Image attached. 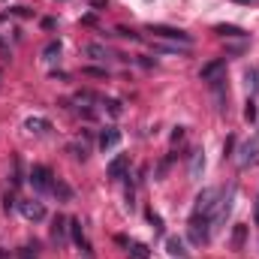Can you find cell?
<instances>
[{
  "mask_svg": "<svg viewBox=\"0 0 259 259\" xmlns=\"http://www.w3.org/2000/svg\"><path fill=\"white\" fill-rule=\"evenodd\" d=\"M148 33H154V36H160V39H172L175 46L181 42V46H193V36L187 33V30H181V27H169V24H148Z\"/></svg>",
  "mask_w": 259,
  "mask_h": 259,
  "instance_id": "1",
  "label": "cell"
},
{
  "mask_svg": "<svg viewBox=\"0 0 259 259\" xmlns=\"http://www.w3.org/2000/svg\"><path fill=\"white\" fill-rule=\"evenodd\" d=\"M217 199H220V190H217V187H205L202 193L196 196L193 214H199V217H208V220H211V214H214V208H217Z\"/></svg>",
  "mask_w": 259,
  "mask_h": 259,
  "instance_id": "2",
  "label": "cell"
},
{
  "mask_svg": "<svg viewBox=\"0 0 259 259\" xmlns=\"http://www.w3.org/2000/svg\"><path fill=\"white\" fill-rule=\"evenodd\" d=\"M27 178H30V184H33L36 193H52L55 190V172L49 166H33Z\"/></svg>",
  "mask_w": 259,
  "mask_h": 259,
  "instance_id": "3",
  "label": "cell"
},
{
  "mask_svg": "<svg viewBox=\"0 0 259 259\" xmlns=\"http://www.w3.org/2000/svg\"><path fill=\"white\" fill-rule=\"evenodd\" d=\"M232 199H235V187H229V193L217 202V208H214V214H211V229H214V232L223 229V223H226V217H229V211H232Z\"/></svg>",
  "mask_w": 259,
  "mask_h": 259,
  "instance_id": "4",
  "label": "cell"
},
{
  "mask_svg": "<svg viewBox=\"0 0 259 259\" xmlns=\"http://www.w3.org/2000/svg\"><path fill=\"white\" fill-rule=\"evenodd\" d=\"M208 226H211L208 217H199V214L190 217V229H187V232H190V241H193V244H205V241L211 238V229H208Z\"/></svg>",
  "mask_w": 259,
  "mask_h": 259,
  "instance_id": "5",
  "label": "cell"
},
{
  "mask_svg": "<svg viewBox=\"0 0 259 259\" xmlns=\"http://www.w3.org/2000/svg\"><path fill=\"white\" fill-rule=\"evenodd\" d=\"M223 72H226V58H214V61H208V64L199 69V78L211 84V81H217Z\"/></svg>",
  "mask_w": 259,
  "mask_h": 259,
  "instance_id": "6",
  "label": "cell"
},
{
  "mask_svg": "<svg viewBox=\"0 0 259 259\" xmlns=\"http://www.w3.org/2000/svg\"><path fill=\"white\" fill-rule=\"evenodd\" d=\"M127 169H130V157L127 154H118V157L109 163V178H112V181H121V178L127 175Z\"/></svg>",
  "mask_w": 259,
  "mask_h": 259,
  "instance_id": "7",
  "label": "cell"
},
{
  "mask_svg": "<svg viewBox=\"0 0 259 259\" xmlns=\"http://www.w3.org/2000/svg\"><path fill=\"white\" fill-rule=\"evenodd\" d=\"M18 208H21V214H24L27 220H33V223L46 220V208H42V202H33V199H30V202H21Z\"/></svg>",
  "mask_w": 259,
  "mask_h": 259,
  "instance_id": "8",
  "label": "cell"
},
{
  "mask_svg": "<svg viewBox=\"0 0 259 259\" xmlns=\"http://www.w3.org/2000/svg\"><path fill=\"white\" fill-rule=\"evenodd\" d=\"M66 232H69V220H66V217H55V223H52V241H55L58 247L66 244Z\"/></svg>",
  "mask_w": 259,
  "mask_h": 259,
  "instance_id": "9",
  "label": "cell"
},
{
  "mask_svg": "<svg viewBox=\"0 0 259 259\" xmlns=\"http://www.w3.org/2000/svg\"><path fill=\"white\" fill-rule=\"evenodd\" d=\"M118 145H121V130L106 127L100 133V148H103V151H112V148H118Z\"/></svg>",
  "mask_w": 259,
  "mask_h": 259,
  "instance_id": "10",
  "label": "cell"
},
{
  "mask_svg": "<svg viewBox=\"0 0 259 259\" xmlns=\"http://www.w3.org/2000/svg\"><path fill=\"white\" fill-rule=\"evenodd\" d=\"M69 235H72V241L84 250V253H91V244H88V238H84V232H81V220H69Z\"/></svg>",
  "mask_w": 259,
  "mask_h": 259,
  "instance_id": "11",
  "label": "cell"
},
{
  "mask_svg": "<svg viewBox=\"0 0 259 259\" xmlns=\"http://www.w3.org/2000/svg\"><path fill=\"white\" fill-rule=\"evenodd\" d=\"M202 172H205V154L202 148H196L190 154V178H202Z\"/></svg>",
  "mask_w": 259,
  "mask_h": 259,
  "instance_id": "12",
  "label": "cell"
},
{
  "mask_svg": "<svg viewBox=\"0 0 259 259\" xmlns=\"http://www.w3.org/2000/svg\"><path fill=\"white\" fill-rule=\"evenodd\" d=\"M214 33H220V36H226V39H244V36H247V33H244L241 27H235V24H217Z\"/></svg>",
  "mask_w": 259,
  "mask_h": 259,
  "instance_id": "13",
  "label": "cell"
},
{
  "mask_svg": "<svg viewBox=\"0 0 259 259\" xmlns=\"http://www.w3.org/2000/svg\"><path fill=\"white\" fill-rule=\"evenodd\" d=\"M244 241H247V226L238 223V226L232 229V250H244Z\"/></svg>",
  "mask_w": 259,
  "mask_h": 259,
  "instance_id": "14",
  "label": "cell"
},
{
  "mask_svg": "<svg viewBox=\"0 0 259 259\" xmlns=\"http://www.w3.org/2000/svg\"><path fill=\"white\" fill-rule=\"evenodd\" d=\"M259 157V139H253V142H247L244 148H241V163L247 166V163H253Z\"/></svg>",
  "mask_w": 259,
  "mask_h": 259,
  "instance_id": "15",
  "label": "cell"
},
{
  "mask_svg": "<svg viewBox=\"0 0 259 259\" xmlns=\"http://www.w3.org/2000/svg\"><path fill=\"white\" fill-rule=\"evenodd\" d=\"M166 250H169L172 256H187V250H184V241H181L178 235H172V238H166Z\"/></svg>",
  "mask_w": 259,
  "mask_h": 259,
  "instance_id": "16",
  "label": "cell"
},
{
  "mask_svg": "<svg viewBox=\"0 0 259 259\" xmlns=\"http://www.w3.org/2000/svg\"><path fill=\"white\" fill-rule=\"evenodd\" d=\"M127 253H130V259H148V256H151L148 244H139V241H133V244H127Z\"/></svg>",
  "mask_w": 259,
  "mask_h": 259,
  "instance_id": "17",
  "label": "cell"
},
{
  "mask_svg": "<svg viewBox=\"0 0 259 259\" xmlns=\"http://www.w3.org/2000/svg\"><path fill=\"white\" fill-rule=\"evenodd\" d=\"M24 127L30 130V133H49L52 124H49L46 118H27V124H24Z\"/></svg>",
  "mask_w": 259,
  "mask_h": 259,
  "instance_id": "18",
  "label": "cell"
},
{
  "mask_svg": "<svg viewBox=\"0 0 259 259\" xmlns=\"http://www.w3.org/2000/svg\"><path fill=\"white\" fill-rule=\"evenodd\" d=\"M58 55H61V42H58V39H52V42L42 49V58H46V61H58Z\"/></svg>",
  "mask_w": 259,
  "mask_h": 259,
  "instance_id": "19",
  "label": "cell"
},
{
  "mask_svg": "<svg viewBox=\"0 0 259 259\" xmlns=\"http://www.w3.org/2000/svg\"><path fill=\"white\" fill-rule=\"evenodd\" d=\"M84 55H88V58H97V61H106V49H103L100 42H91V46H84Z\"/></svg>",
  "mask_w": 259,
  "mask_h": 259,
  "instance_id": "20",
  "label": "cell"
},
{
  "mask_svg": "<svg viewBox=\"0 0 259 259\" xmlns=\"http://www.w3.org/2000/svg\"><path fill=\"white\" fill-rule=\"evenodd\" d=\"M244 118H247V124H256V121H259V109H256V100H253V97L247 100V109H244Z\"/></svg>",
  "mask_w": 259,
  "mask_h": 259,
  "instance_id": "21",
  "label": "cell"
},
{
  "mask_svg": "<svg viewBox=\"0 0 259 259\" xmlns=\"http://www.w3.org/2000/svg\"><path fill=\"white\" fill-rule=\"evenodd\" d=\"M52 193H58V196H61V199H66V202L72 199V190L66 187L64 181H55V190H52Z\"/></svg>",
  "mask_w": 259,
  "mask_h": 259,
  "instance_id": "22",
  "label": "cell"
},
{
  "mask_svg": "<svg viewBox=\"0 0 259 259\" xmlns=\"http://www.w3.org/2000/svg\"><path fill=\"white\" fill-rule=\"evenodd\" d=\"M18 259H39L36 256V244H24L21 253H18Z\"/></svg>",
  "mask_w": 259,
  "mask_h": 259,
  "instance_id": "23",
  "label": "cell"
},
{
  "mask_svg": "<svg viewBox=\"0 0 259 259\" xmlns=\"http://www.w3.org/2000/svg\"><path fill=\"white\" fill-rule=\"evenodd\" d=\"M247 84L250 91H259V69H247Z\"/></svg>",
  "mask_w": 259,
  "mask_h": 259,
  "instance_id": "24",
  "label": "cell"
},
{
  "mask_svg": "<svg viewBox=\"0 0 259 259\" xmlns=\"http://www.w3.org/2000/svg\"><path fill=\"white\" fill-rule=\"evenodd\" d=\"M106 109H109V115H115V118H118V115H121V112H124V109H121V103H118V100H109V103H106Z\"/></svg>",
  "mask_w": 259,
  "mask_h": 259,
  "instance_id": "25",
  "label": "cell"
},
{
  "mask_svg": "<svg viewBox=\"0 0 259 259\" xmlns=\"http://www.w3.org/2000/svg\"><path fill=\"white\" fill-rule=\"evenodd\" d=\"M232 148H235V136H229V139H226V145H223V160H229V157H232Z\"/></svg>",
  "mask_w": 259,
  "mask_h": 259,
  "instance_id": "26",
  "label": "cell"
},
{
  "mask_svg": "<svg viewBox=\"0 0 259 259\" xmlns=\"http://www.w3.org/2000/svg\"><path fill=\"white\" fill-rule=\"evenodd\" d=\"M148 220L154 223V229H157V232H163V220H160V217H157L154 211H148Z\"/></svg>",
  "mask_w": 259,
  "mask_h": 259,
  "instance_id": "27",
  "label": "cell"
},
{
  "mask_svg": "<svg viewBox=\"0 0 259 259\" xmlns=\"http://www.w3.org/2000/svg\"><path fill=\"white\" fill-rule=\"evenodd\" d=\"M118 36H127V39H139V33H133L127 27H118Z\"/></svg>",
  "mask_w": 259,
  "mask_h": 259,
  "instance_id": "28",
  "label": "cell"
},
{
  "mask_svg": "<svg viewBox=\"0 0 259 259\" xmlns=\"http://www.w3.org/2000/svg\"><path fill=\"white\" fill-rule=\"evenodd\" d=\"M184 139V127H175V133H172V142H181Z\"/></svg>",
  "mask_w": 259,
  "mask_h": 259,
  "instance_id": "29",
  "label": "cell"
},
{
  "mask_svg": "<svg viewBox=\"0 0 259 259\" xmlns=\"http://www.w3.org/2000/svg\"><path fill=\"white\" fill-rule=\"evenodd\" d=\"M235 3H244V6H253V3H259V0H235Z\"/></svg>",
  "mask_w": 259,
  "mask_h": 259,
  "instance_id": "30",
  "label": "cell"
},
{
  "mask_svg": "<svg viewBox=\"0 0 259 259\" xmlns=\"http://www.w3.org/2000/svg\"><path fill=\"white\" fill-rule=\"evenodd\" d=\"M256 223H259V199H256Z\"/></svg>",
  "mask_w": 259,
  "mask_h": 259,
  "instance_id": "31",
  "label": "cell"
}]
</instances>
